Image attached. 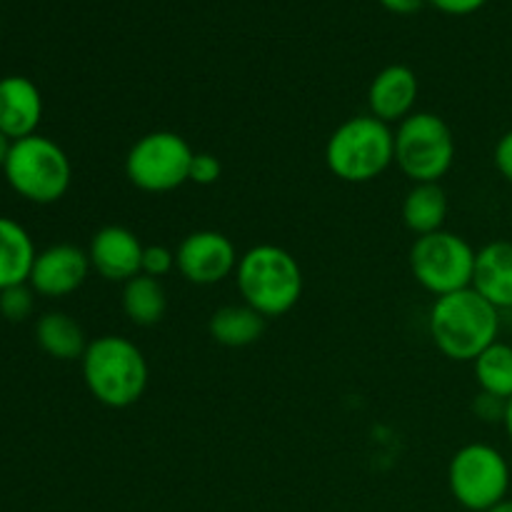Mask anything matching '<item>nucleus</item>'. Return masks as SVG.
Listing matches in <instances>:
<instances>
[{"instance_id":"1","label":"nucleus","mask_w":512,"mask_h":512,"mask_svg":"<svg viewBox=\"0 0 512 512\" xmlns=\"http://www.w3.org/2000/svg\"><path fill=\"white\" fill-rule=\"evenodd\" d=\"M430 338L455 363H475L480 353L498 343L500 310L473 288L435 298L430 308Z\"/></svg>"},{"instance_id":"2","label":"nucleus","mask_w":512,"mask_h":512,"mask_svg":"<svg viewBox=\"0 0 512 512\" xmlns=\"http://www.w3.org/2000/svg\"><path fill=\"white\" fill-rule=\"evenodd\" d=\"M80 365L85 388L105 408H130L148 388V360L143 350L123 335H100L90 340Z\"/></svg>"},{"instance_id":"3","label":"nucleus","mask_w":512,"mask_h":512,"mask_svg":"<svg viewBox=\"0 0 512 512\" xmlns=\"http://www.w3.org/2000/svg\"><path fill=\"white\" fill-rule=\"evenodd\" d=\"M235 283L245 305L258 310L265 320L280 318L290 313L303 295V270L293 253L263 243L240 255Z\"/></svg>"},{"instance_id":"4","label":"nucleus","mask_w":512,"mask_h":512,"mask_svg":"<svg viewBox=\"0 0 512 512\" xmlns=\"http://www.w3.org/2000/svg\"><path fill=\"white\" fill-rule=\"evenodd\" d=\"M325 163L345 183H370L395 163V130L373 115H355L333 130Z\"/></svg>"},{"instance_id":"5","label":"nucleus","mask_w":512,"mask_h":512,"mask_svg":"<svg viewBox=\"0 0 512 512\" xmlns=\"http://www.w3.org/2000/svg\"><path fill=\"white\" fill-rule=\"evenodd\" d=\"M3 173L10 188L35 205L58 203L73 180L68 153L38 133L13 140Z\"/></svg>"},{"instance_id":"6","label":"nucleus","mask_w":512,"mask_h":512,"mask_svg":"<svg viewBox=\"0 0 512 512\" xmlns=\"http://www.w3.org/2000/svg\"><path fill=\"white\" fill-rule=\"evenodd\" d=\"M455 163L450 125L435 113H413L395 130V165L415 183H440Z\"/></svg>"},{"instance_id":"7","label":"nucleus","mask_w":512,"mask_h":512,"mask_svg":"<svg viewBox=\"0 0 512 512\" xmlns=\"http://www.w3.org/2000/svg\"><path fill=\"white\" fill-rule=\"evenodd\" d=\"M195 150L173 130H153L125 155V175L143 193H170L190 183Z\"/></svg>"},{"instance_id":"8","label":"nucleus","mask_w":512,"mask_h":512,"mask_svg":"<svg viewBox=\"0 0 512 512\" xmlns=\"http://www.w3.org/2000/svg\"><path fill=\"white\" fill-rule=\"evenodd\" d=\"M478 250L450 230L420 235L410 248V270L418 285L435 298L458 293L473 285Z\"/></svg>"},{"instance_id":"9","label":"nucleus","mask_w":512,"mask_h":512,"mask_svg":"<svg viewBox=\"0 0 512 512\" xmlns=\"http://www.w3.org/2000/svg\"><path fill=\"white\" fill-rule=\"evenodd\" d=\"M448 485L465 510L488 512L508 498L510 465L493 445H463L448 465Z\"/></svg>"},{"instance_id":"10","label":"nucleus","mask_w":512,"mask_h":512,"mask_svg":"<svg viewBox=\"0 0 512 512\" xmlns=\"http://www.w3.org/2000/svg\"><path fill=\"white\" fill-rule=\"evenodd\" d=\"M238 250L218 230H195L175 250V270L193 285H215L235 275Z\"/></svg>"},{"instance_id":"11","label":"nucleus","mask_w":512,"mask_h":512,"mask_svg":"<svg viewBox=\"0 0 512 512\" xmlns=\"http://www.w3.org/2000/svg\"><path fill=\"white\" fill-rule=\"evenodd\" d=\"M90 270L93 268H90L88 250L58 243L40 250L30 270L28 285L43 298H65L88 280Z\"/></svg>"},{"instance_id":"12","label":"nucleus","mask_w":512,"mask_h":512,"mask_svg":"<svg viewBox=\"0 0 512 512\" xmlns=\"http://www.w3.org/2000/svg\"><path fill=\"white\" fill-rule=\"evenodd\" d=\"M143 250L145 245L133 230L123 225H105L90 240V268L110 283H128L135 275H140Z\"/></svg>"},{"instance_id":"13","label":"nucleus","mask_w":512,"mask_h":512,"mask_svg":"<svg viewBox=\"0 0 512 512\" xmlns=\"http://www.w3.org/2000/svg\"><path fill=\"white\" fill-rule=\"evenodd\" d=\"M420 83L408 65H388L373 78L368 88L370 115L383 123H403L415 113Z\"/></svg>"},{"instance_id":"14","label":"nucleus","mask_w":512,"mask_h":512,"mask_svg":"<svg viewBox=\"0 0 512 512\" xmlns=\"http://www.w3.org/2000/svg\"><path fill=\"white\" fill-rule=\"evenodd\" d=\"M43 118V95L33 80L23 75L0 78V133L10 140L28 138Z\"/></svg>"},{"instance_id":"15","label":"nucleus","mask_w":512,"mask_h":512,"mask_svg":"<svg viewBox=\"0 0 512 512\" xmlns=\"http://www.w3.org/2000/svg\"><path fill=\"white\" fill-rule=\"evenodd\" d=\"M470 288L498 310H512V243L493 240L478 250Z\"/></svg>"},{"instance_id":"16","label":"nucleus","mask_w":512,"mask_h":512,"mask_svg":"<svg viewBox=\"0 0 512 512\" xmlns=\"http://www.w3.org/2000/svg\"><path fill=\"white\" fill-rule=\"evenodd\" d=\"M38 250L28 230L13 218L0 215V293L30 280Z\"/></svg>"},{"instance_id":"17","label":"nucleus","mask_w":512,"mask_h":512,"mask_svg":"<svg viewBox=\"0 0 512 512\" xmlns=\"http://www.w3.org/2000/svg\"><path fill=\"white\" fill-rule=\"evenodd\" d=\"M448 218V195L440 183H415L403 200V223L410 233L430 235L443 230Z\"/></svg>"},{"instance_id":"18","label":"nucleus","mask_w":512,"mask_h":512,"mask_svg":"<svg viewBox=\"0 0 512 512\" xmlns=\"http://www.w3.org/2000/svg\"><path fill=\"white\" fill-rule=\"evenodd\" d=\"M265 318L250 305H223L210 315V338L225 348H248L263 335Z\"/></svg>"},{"instance_id":"19","label":"nucleus","mask_w":512,"mask_h":512,"mask_svg":"<svg viewBox=\"0 0 512 512\" xmlns=\"http://www.w3.org/2000/svg\"><path fill=\"white\" fill-rule=\"evenodd\" d=\"M35 340L40 350L55 360H80L83 358L88 340H85L83 328L78 320L70 318L68 313H45L35 325Z\"/></svg>"},{"instance_id":"20","label":"nucleus","mask_w":512,"mask_h":512,"mask_svg":"<svg viewBox=\"0 0 512 512\" xmlns=\"http://www.w3.org/2000/svg\"><path fill=\"white\" fill-rule=\"evenodd\" d=\"M165 310H168V295L160 280L140 273L123 285V313L138 328L158 325Z\"/></svg>"},{"instance_id":"21","label":"nucleus","mask_w":512,"mask_h":512,"mask_svg":"<svg viewBox=\"0 0 512 512\" xmlns=\"http://www.w3.org/2000/svg\"><path fill=\"white\" fill-rule=\"evenodd\" d=\"M480 393L495 395L500 400L512 398V345L493 343L473 363Z\"/></svg>"},{"instance_id":"22","label":"nucleus","mask_w":512,"mask_h":512,"mask_svg":"<svg viewBox=\"0 0 512 512\" xmlns=\"http://www.w3.org/2000/svg\"><path fill=\"white\" fill-rule=\"evenodd\" d=\"M35 290L25 285H15V288H8L0 293V315L10 323H23L30 313H33L35 305Z\"/></svg>"},{"instance_id":"23","label":"nucleus","mask_w":512,"mask_h":512,"mask_svg":"<svg viewBox=\"0 0 512 512\" xmlns=\"http://www.w3.org/2000/svg\"><path fill=\"white\" fill-rule=\"evenodd\" d=\"M175 270V253L165 245H145L143 250V268L140 273L148 275V278H165L168 273Z\"/></svg>"},{"instance_id":"24","label":"nucleus","mask_w":512,"mask_h":512,"mask_svg":"<svg viewBox=\"0 0 512 512\" xmlns=\"http://www.w3.org/2000/svg\"><path fill=\"white\" fill-rule=\"evenodd\" d=\"M223 175V165L213 153H195L193 165H190V183L213 185Z\"/></svg>"},{"instance_id":"25","label":"nucleus","mask_w":512,"mask_h":512,"mask_svg":"<svg viewBox=\"0 0 512 512\" xmlns=\"http://www.w3.org/2000/svg\"><path fill=\"white\" fill-rule=\"evenodd\" d=\"M505 405H508V400H500V398H495V395L480 393L478 398H475L473 408H475V413H478V418L488 420V423H495V420H500V423H503Z\"/></svg>"},{"instance_id":"26","label":"nucleus","mask_w":512,"mask_h":512,"mask_svg":"<svg viewBox=\"0 0 512 512\" xmlns=\"http://www.w3.org/2000/svg\"><path fill=\"white\" fill-rule=\"evenodd\" d=\"M495 168L512 185V128L495 145Z\"/></svg>"},{"instance_id":"27","label":"nucleus","mask_w":512,"mask_h":512,"mask_svg":"<svg viewBox=\"0 0 512 512\" xmlns=\"http://www.w3.org/2000/svg\"><path fill=\"white\" fill-rule=\"evenodd\" d=\"M440 13H448V15H470L475 10L483 8L488 0H430Z\"/></svg>"},{"instance_id":"28","label":"nucleus","mask_w":512,"mask_h":512,"mask_svg":"<svg viewBox=\"0 0 512 512\" xmlns=\"http://www.w3.org/2000/svg\"><path fill=\"white\" fill-rule=\"evenodd\" d=\"M385 10L398 15H413L425 5V0H378Z\"/></svg>"},{"instance_id":"29","label":"nucleus","mask_w":512,"mask_h":512,"mask_svg":"<svg viewBox=\"0 0 512 512\" xmlns=\"http://www.w3.org/2000/svg\"><path fill=\"white\" fill-rule=\"evenodd\" d=\"M10 145H13V140H10L8 135H5V133H0V168H3L5 160H8Z\"/></svg>"},{"instance_id":"30","label":"nucleus","mask_w":512,"mask_h":512,"mask_svg":"<svg viewBox=\"0 0 512 512\" xmlns=\"http://www.w3.org/2000/svg\"><path fill=\"white\" fill-rule=\"evenodd\" d=\"M503 425H505V433H508L510 443H512V398L505 405V415H503Z\"/></svg>"},{"instance_id":"31","label":"nucleus","mask_w":512,"mask_h":512,"mask_svg":"<svg viewBox=\"0 0 512 512\" xmlns=\"http://www.w3.org/2000/svg\"><path fill=\"white\" fill-rule=\"evenodd\" d=\"M488 512H512V498L500 500V503L493 505V508H490Z\"/></svg>"}]
</instances>
